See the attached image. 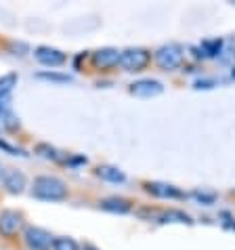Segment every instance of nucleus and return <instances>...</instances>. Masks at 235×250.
Masks as SVG:
<instances>
[{
	"instance_id": "17",
	"label": "nucleus",
	"mask_w": 235,
	"mask_h": 250,
	"mask_svg": "<svg viewBox=\"0 0 235 250\" xmlns=\"http://www.w3.org/2000/svg\"><path fill=\"white\" fill-rule=\"evenodd\" d=\"M53 250H80V246H78V242L72 238H55Z\"/></svg>"
},
{
	"instance_id": "15",
	"label": "nucleus",
	"mask_w": 235,
	"mask_h": 250,
	"mask_svg": "<svg viewBox=\"0 0 235 250\" xmlns=\"http://www.w3.org/2000/svg\"><path fill=\"white\" fill-rule=\"evenodd\" d=\"M199 48L204 51V57H216V55H220V48H223V40H220V38L204 40Z\"/></svg>"
},
{
	"instance_id": "6",
	"label": "nucleus",
	"mask_w": 235,
	"mask_h": 250,
	"mask_svg": "<svg viewBox=\"0 0 235 250\" xmlns=\"http://www.w3.org/2000/svg\"><path fill=\"white\" fill-rule=\"evenodd\" d=\"M130 95L135 97H141V99H149V97H156L164 91V84L157 80H151V78H145V80H137L130 84Z\"/></svg>"
},
{
	"instance_id": "13",
	"label": "nucleus",
	"mask_w": 235,
	"mask_h": 250,
	"mask_svg": "<svg viewBox=\"0 0 235 250\" xmlns=\"http://www.w3.org/2000/svg\"><path fill=\"white\" fill-rule=\"evenodd\" d=\"M160 221L162 223H187V225H193V221L189 214H185L181 210H166V212H160Z\"/></svg>"
},
{
	"instance_id": "12",
	"label": "nucleus",
	"mask_w": 235,
	"mask_h": 250,
	"mask_svg": "<svg viewBox=\"0 0 235 250\" xmlns=\"http://www.w3.org/2000/svg\"><path fill=\"white\" fill-rule=\"evenodd\" d=\"M97 177H101L103 181H109V183H124L126 181V177H124V172L120 168H116V166H97Z\"/></svg>"
},
{
	"instance_id": "1",
	"label": "nucleus",
	"mask_w": 235,
	"mask_h": 250,
	"mask_svg": "<svg viewBox=\"0 0 235 250\" xmlns=\"http://www.w3.org/2000/svg\"><path fill=\"white\" fill-rule=\"evenodd\" d=\"M67 185L57 177H36L32 187V196L44 202H61L67 198Z\"/></svg>"
},
{
	"instance_id": "21",
	"label": "nucleus",
	"mask_w": 235,
	"mask_h": 250,
	"mask_svg": "<svg viewBox=\"0 0 235 250\" xmlns=\"http://www.w3.org/2000/svg\"><path fill=\"white\" fill-rule=\"evenodd\" d=\"M212 84H214V80H199L197 84H196V88H212Z\"/></svg>"
},
{
	"instance_id": "5",
	"label": "nucleus",
	"mask_w": 235,
	"mask_h": 250,
	"mask_svg": "<svg viewBox=\"0 0 235 250\" xmlns=\"http://www.w3.org/2000/svg\"><path fill=\"white\" fill-rule=\"evenodd\" d=\"M21 227H23L21 212H17V210L0 212V235H4V238H15Z\"/></svg>"
},
{
	"instance_id": "18",
	"label": "nucleus",
	"mask_w": 235,
	"mask_h": 250,
	"mask_svg": "<svg viewBox=\"0 0 235 250\" xmlns=\"http://www.w3.org/2000/svg\"><path fill=\"white\" fill-rule=\"evenodd\" d=\"M36 151L40 156H44V158H53V160H57V151H55V147H51V145H46V143H40L36 145Z\"/></svg>"
},
{
	"instance_id": "3",
	"label": "nucleus",
	"mask_w": 235,
	"mask_h": 250,
	"mask_svg": "<svg viewBox=\"0 0 235 250\" xmlns=\"http://www.w3.org/2000/svg\"><path fill=\"white\" fill-rule=\"evenodd\" d=\"M154 59H156V63L160 69L172 72V69L181 67V63H183V48L178 44H164L156 51Z\"/></svg>"
},
{
	"instance_id": "7",
	"label": "nucleus",
	"mask_w": 235,
	"mask_h": 250,
	"mask_svg": "<svg viewBox=\"0 0 235 250\" xmlns=\"http://www.w3.org/2000/svg\"><path fill=\"white\" fill-rule=\"evenodd\" d=\"M34 57L38 59V63H42L46 67H57V65H63L65 63V53H61L59 48H53V46H38L34 51Z\"/></svg>"
},
{
	"instance_id": "10",
	"label": "nucleus",
	"mask_w": 235,
	"mask_h": 250,
	"mask_svg": "<svg viewBox=\"0 0 235 250\" xmlns=\"http://www.w3.org/2000/svg\"><path fill=\"white\" fill-rule=\"evenodd\" d=\"M99 206L103 208V210H107V212H116V214H126L133 210V204H130V200L126 198H105V200H101Z\"/></svg>"
},
{
	"instance_id": "2",
	"label": "nucleus",
	"mask_w": 235,
	"mask_h": 250,
	"mask_svg": "<svg viewBox=\"0 0 235 250\" xmlns=\"http://www.w3.org/2000/svg\"><path fill=\"white\" fill-rule=\"evenodd\" d=\"M151 63V53L145 48H126L120 51V67L124 72H143Z\"/></svg>"
},
{
	"instance_id": "23",
	"label": "nucleus",
	"mask_w": 235,
	"mask_h": 250,
	"mask_svg": "<svg viewBox=\"0 0 235 250\" xmlns=\"http://www.w3.org/2000/svg\"><path fill=\"white\" fill-rule=\"evenodd\" d=\"M2 175H4V170H2V164H0V179H2Z\"/></svg>"
},
{
	"instance_id": "24",
	"label": "nucleus",
	"mask_w": 235,
	"mask_h": 250,
	"mask_svg": "<svg viewBox=\"0 0 235 250\" xmlns=\"http://www.w3.org/2000/svg\"><path fill=\"white\" fill-rule=\"evenodd\" d=\"M233 76H235V72H233Z\"/></svg>"
},
{
	"instance_id": "22",
	"label": "nucleus",
	"mask_w": 235,
	"mask_h": 250,
	"mask_svg": "<svg viewBox=\"0 0 235 250\" xmlns=\"http://www.w3.org/2000/svg\"><path fill=\"white\" fill-rule=\"evenodd\" d=\"M84 250H97L95 246H91V244H88V246H84Z\"/></svg>"
},
{
	"instance_id": "14",
	"label": "nucleus",
	"mask_w": 235,
	"mask_h": 250,
	"mask_svg": "<svg viewBox=\"0 0 235 250\" xmlns=\"http://www.w3.org/2000/svg\"><path fill=\"white\" fill-rule=\"evenodd\" d=\"M17 86V74H6L0 78V99L11 97V91Z\"/></svg>"
},
{
	"instance_id": "11",
	"label": "nucleus",
	"mask_w": 235,
	"mask_h": 250,
	"mask_svg": "<svg viewBox=\"0 0 235 250\" xmlns=\"http://www.w3.org/2000/svg\"><path fill=\"white\" fill-rule=\"evenodd\" d=\"M2 185L9 193H21L25 187V175L21 170H9L2 179Z\"/></svg>"
},
{
	"instance_id": "20",
	"label": "nucleus",
	"mask_w": 235,
	"mask_h": 250,
	"mask_svg": "<svg viewBox=\"0 0 235 250\" xmlns=\"http://www.w3.org/2000/svg\"><path fill=\"white\" fill-rule=\"evenodd\" d=\"M193 198L196 200H199V202H204V204H212L214 202V193H210V196H206V193H202V191H193Z\"/></svg>"
},
{
	"instance_id": "4",
	"label": "nucleus",
	"mask_w": 235,
	"mask_h": 250,
	"mask_svg": "<svg viewBox=\"0 0 235 250\" xmlns=\"http://www.w3.org/2000/svg\"><path fill=\"white\" fill-rule=\"evenodd\" d=\"M23 240H25V244L30 250H48V248H53V242H55V238L46 231V229L34 227V225L25 227Z\"/></svg>"
},
{
	"instance_id": "16",
	"label": "nucleus",
	"mask_w": 235,
	"mask_h": 250,
	"mask_svg": "<svg viewBox=\"0 0 235 250\" xmlns=\"http://www.w3.org/2000/svg\"><path fill=\"white\" fill-rule=\"evenodd\" d=\"M36 78H40V80H51V82H61V84H67V82H72V76L57 74V72H38Z\"/></svg>"
},
{
	"instance_id": "19",
	"label": "nucleus",
	"mask_w": 235,
	"mask_h": 250,
	"mask_svg": "<svg viewBox=\"0 0 235 250\" xmlns=\"http://www.w3.org/2000/svg\"><path fill=\"white\" fill-rule=\"evenodd\" d=\"M0 147H2L4 151H9L11 156H27L23 149H17V147H13V145H9L6 141H2V139H0Z\"/></svg>"
},
{
	"instance_id": "8",
	"label": "nucleus",
	"mask_w": 235,
	"mask_h": 250,
	"mask_svg": "<svg viewBox=\"0 0 235 250\" xmlns=\"http://www.w3.org/2000/svg\"><path fill=\"white\" fill-rule=\"evenodd\" d=\"M93 65L101 69V72L114 69L116 65H120V51H116V48H99L93 55Z\"/></svg>"
},
{
	"instance_id": "9",
	"label": "nucleus",
	"mask_w": 235,
	"mask_h": 250,
	"mask_svg": "<svg viewBox=\"0 0 235 250\" xmlns=\"http://www.w3.org/2000/svg\"><path fill=\"white\" fill-rule=\"evenodd\" d=\"M145 191H149L156 198H185L183 191H178L175 185H166V183H145Z\"/></svg>"
}]
</instances>
